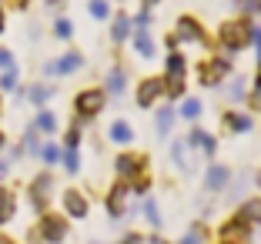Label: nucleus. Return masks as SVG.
Masks as SVG:
<instances>
[{
    "instance_id": "obj_1",
    "label": "nucleus",
    "mask_w": 261,
    "mask_h": 244,
    "mask_svg": "<svg viewBox=\"0 0 261 244\" xmlns=\"http://www.w3.org/2000/svg\"><path fill=\"white\" fill-rule=\"evenodd\" d=\"M251 23L248 20H228L221 27V44L228 47V50H245L248 44H251Z\"/></svg>"
},
{
    "instance_id": "obj_2",
    "label": "nucleus",
    "mask_w": 261,
    "mask_h": 244,
    "mask_svg": "<svg viewBox=\"0 0 261 244\" xmlns=\"http://www.w3.org/2000/svg\"><path fill=\"white\" fill-rule=\"evenodd\" d=\"M104 107V91L100 87H87V91H81L74 97V111L81 121H87V117H97V111Z\"/></svg>"
},
{
    "instance_id": "obj_3",
    "label": "nucleus",
    "mask_w": 261,
    "mask_h": 244,
    "mask_svg": "<svg viewBox=\"0 0 261 244\" xmlns=\"http://www.w3.org/2000/svg\"><path fill=\"white\" fill-rule=\"evenodd\" d=\"M37 234L44 237L47 244H61L64 237H67V218H61V214H40V228Z\"/></svg>"
},
{
    "instance_id": "obj_4",
    "label": "nucleus",
    "mask_w": 261,
    "mask_h": 244,
    "mask_svg": "<svg viewBox=\"0 0 261 244\" xmlns=\"http://www.w3.org/2000/svg\"><path fill=\"white\" fill-rule=\"evenodd\" d=\"M50 194H54V177L50 174H37L31 181V204H34V211H47Z\"/></svg>"
},
{
    "instance_id": "obj_5",
    "label": "nucleus",
    "mask_w": 261,
    "mask_h": 244,
    "mask_svg": "<svg viewBox=\"0 0 261 244\" xmlns=\"http://www.w3.org/2000/svg\"><path fill=\"white\" fill-rule=\"evenodd\" d=\"M84 67V53H77V50H67L61 57V61H50L44 64V74H54V77H64V74H74V70Z\"/></svg>"
},
{
    "instance_id": "obj_6",
    "label": "nucleus",
    "mask_w": 261,
    "mask_h": 244,
    "mask_svg": "<svg viewBox=\"0 0 261 244\" xmlns=\"http://www.w3.org/2000/svg\"><path fill=\"white\" fill-rule=\"evenodd\" d=\"M117 174H121V181H138V177H144V157H138V154H121V157L114 160Z\"/></svg>"
},
{
    "instance_id": "obj_7",
    "label": "nucleus",
    "mask_w": 261,
    "mask_h": 244,
    "mask_svg": "<svg viewBox=\"0 0 261 244\" xmlns=\"http://www.w3.org/2000/svg\"><path fill=\"white\" fill-rule=\"evenodd\" d=\"M164 87H168V84H164V77H151V80H144V84L138 87V104L141 107H151L154 100L164 94Z\"/></svg>"
},
{
    "instance_id": "obj_8",
    "label": "nucleus",
    "mask_w": 261,
    "mask_h": 244,
    "mask_svg": "<svg viewBox=\"0 0 261 244\" xmlns=\"http://www.w3.org/2000/svg\"><path fill=\"white\" fill-rule=\"evenodd\" d=\"M64 211H67V218H87V198L77 187H67L64 191Z\"/></svg>"
},
{
    "instance_id": "obj_9",
    "label": "nucleus",
    "mask_w": 261,
    "mask_h": 244,
    "mask_svg": "<svg viewBox=\"0 0 261 244\" xmlns=\"http://www.w3.org/2000/svg\"><path fill=\"white\" fill-rule=\"evenodd\" d=\"M14 214H17V194L0 184V224L14 221Z\"/></svg>"
},
{
    "instance_id": "obj_10",
    "label": "nucleus",
    "mask_w": 261,
    "mask_h": 244,
    "mask_svg": "<svg viewBox=\"0 0 261 244\" xmlns=\"http://www.w3.org/2000/svg\"><path fill=\"white\" fill-rule=\"evenodd\" d=\"M228 168H224V164H211V168H207V177H204V187L207 191H221L224 184H228Z\"/></svg>"
},
{
    "instance_id": "obj_11",
    "label": "nucleus",
    "mask_w": 261,
    "mask_h": 244,
    "mask_svg": "<svg viewBox=\"0 0 261 244\" xmlns=\"http://www.w3.org/2000/svg\"><path fill=\"white\" fill-rule=\"evenodd\" d=\"M124 198H127V184H114L111 187V194H108V211H111V218H121V211H124Z\"/></svg>"
},
{
    "instance_id": "obj_12",
    "label": "nucleus",
    "mask_w": 261,
    "mask_h": 244,
    "mask_svg": "<svg viewBox=\"0 0 261 244\" xmlns=\"http://www.w3.org/2000/svg\"><path fill=\"white\" fill-rule=\"evenodd\" d=\"M228 74V61H211L207 67H201V84H218Z\"/></svg>"
},
{
    "instance_id": "obj_13",
    "label": "nucleus",
    "mask_w": 261,
    "mask_h": 244,
    "mask_svg": "<svg viewBox=\"0 0 261 244\" xmlns=\"http://www.w3.org/2000/svg\"><path fill=\"white\" fill-rule=\"evenodd\" d=\"M23 97L31 100V104H37V107H44L47 100L54 97V87L50 84H34V87H27V91H23Z\"/></svg>"
},
{
    "instance_id": "obj_14",
    "label": "nucleus",
    "mask_w": 261,
    "mask_h": 244,
    "mask_svg": "<svg viewBox=\"0 0 261 244\" xmlns=\"http://www.w3.org/2000/svg\"><path fill=\"white\" fill-rule=\"evenodd\" d=\"M177 40H204V34H201V27L191 17H181L177 20Z\"/></svg>"
},
{
    "instance_id": "obj_15",
    "label": "nucleus",
    "mask_w": 261,
    "mask_h": 244,
    "mask_svg": "<svg viewBox=\"0 0 261 244\" xmlns=\"http://www.w3.org/2000/svg\"><path fill=\"white\" fill-rule=\"evenodd\" d=\"M34 127H37L40 134H54V130H57V117H54V111H47V107H37Z\"/></svg>"
},
{
    "instance_id": "obj_16",
    "label": "nucleus",
    "mask_w": 261,
    "mask_h": 244,
    "mask_svg": "<svg viewBox=\"0 0 261 244\" xmlns=\"http://www.w3.org/2000/svg\"><path fill=\"white\" fill-rule=\"evenodd\" d=\"M221 237H224V241H245V237H248V224L241 221V218H234V221H228L221 228Z\"/></svg>"
},
{
    "instance_id": "obj_17",
    "label": "nucleus",
    "mask_w": 261,
    "mask_h": 244,
    "mask_svg": "<svg viewBox=\"0 0 261 244\" xmlns=\"http://www.w3.org/2000/svg\"><path fill=\"white\" fill-rule=\"evenodd\" d=\"M108 134H111V141H114V144H130V141H134V130H130L127 121H114Z\"/></svg>"
},
{
    "instance_id": "obj_18",
    "label": "nucleus",
    "mask_w": 261,
    "mask_h": 244,
    "mask_svg": "<svg viewBox=\"0 0 261 244\" xmlns=\"http://www.w3.org/2000/svg\"><path fill=\"white\" fill-rule=\"evenodd\" d=\"M238 218H241L245 224H261V198H254V201H248V204H241Z\"/></svg>"
},
{
    "instance_id": "obj_19",
    "label": "nucleus",
    "mask_w": 261,
    "mask_h": 244,
    "mask_svg": "<svg viewBox=\"0 0 261 244\" xmlns=\"http://www.w3.org/2000/svg\"><path fill=\"white\" fill-rule=\"evenodd\" d=\"M191 147H201L204 154H215V138L211 134H204V130H191Z\"/></svg>"
},
{
    "instance_id": "obj_20",
    "label": "nucleus",
    "mask_w": 261,
    "mask_h": 244,
    "mask_svg": "<svg viewBox=\"0 0 261 244\" xmlns=\"http://www.w3.org/2000/svg\"><path fill=\"white\" fill-rule=\"evenodd\" d=\"M61 164L67 168V174H77V171H81V154H77V147H64L61 151Z\"/></svg>"
},
{
    "instance_id": "obj_21",
    "label": "nucleus",
    "mask_w": 261,
    "mask_h": 244,
    "mask_svg": "<svg viewBox=\"0 0 261 244\" xmlns=\"http://www.w3.org/2000/svg\"><path fill=\"white\" fill-rule=\"evenodd\" d=\"M111 37L117 40V44H121L124 37H130V17H114V23H111Z\"/></svg>"
},
{
    "instance_id": "obj_22",
    "label": "nucleus",
    "mask_w": 261,
    "mask_h": 244,
    "mask_svg": "<svg viewBox=\"0 0 261 244\" xmlns=\"http://www.w3.org/2000/svg\"><path fill=\"white\" fill-rule=\"evenodd\" d=\"M17 87H20V74H17V67H10V70H0V94L17 91Z\"/></svg>"
},
{
    "instance_id": "obj_23",
    "label": "nucleus",
    "mask_w": 261,
    "mask_h": 244,
    "mask_svg": "<svg viewBox=\"0 0 261 244\" xmlns=\"http://www.w3.org/2000/svg\"><path fill=\"white\" fill-rule=\"evenodd\" d=\"M134 47H138V53H141V57H147V61L154 57V40H151V34L138 31V34H134Z\"/></svg>"
},
{
    "instance_id": "obj_24",
    "label": "nucleus",
    "mask_w": 261,
    "mask_h": 244,
    "mask_svg": "<svg viewBox=\"0 0 261 244\" xmlns=\"http://www.w3.org/2000/svg\"><path fill=\"white\" fill-rule=\"evenodd\" d=\"M23 151H27V154H40V130L37 127H34V124H31V127H27V134H23Z\"/></svg>"
},
{
    "instance_id": "obj_25",
    "label": "nucleus",
    "mask_w": 261,
    "mask_h": 244,
    "mask_svg": "<svg viewBox=\"0 0 261 244\" xmlns=\"http://www.w3.org/2000/svg\"><path fill=\"white\" fill-rule=\"evenodd\" d=\"M224 127H228V130H241V134H245V130H251V121H248L245 114H231V111H228V114H224Z\"/></svg>"
},
{
    "instance_id": "obj_26",
    "label": "nucleus",
    "mask_w": 261,
    "mask_h": 244,
    "mask_svg": "<svg viewBox=\"0 0 261 244\" xmlns=\"http://www.w3.org/2000/svg\"><path fill=\"white\" fill-rule=\"evenodd\" d=\"M37 157H44V164H61V147H57L54 141H47V144H40Z\"/></svg>"
},
{
    "instance_id": "obj_27",
    "label": "nucleus",
    "mask_w": 261,
    "mask_h": 244,
    "mask_svg": "<svg viewBox=\"0 0 261 244\" xmlns=\"http://www.w3.org/2000/svg\"><path fill=\"white\" fill-rule=\"evenodd\" d=\"M87 10H91L94 20H108V17H111V4H108V0H91Z\"/></svg>"
},
{
    "instance_id": "obj_28",
    "label": "nucleus",
    "mask_w": 261,
    "mask_h": 244,
    "mask_svg": "<svg viewBox=\"0 0 261 244\" xmlns=\"http://www.w3.org/2000/svg\"><path fill=\"white\" fill-rule=\"evenodd\" d=\"M124 80H127V77H124V70L114 67V70L108 74V91H111V94H124Z\"/></svg>"
},
{
    "instance_id": "obj_29",
    "label": "nucleus",
    "mask_w": 261,
    "mask_h": 244,
    "mask_svg": "<svg viewBox=\"0 0 261 244\" xmlns=\"http://www.w3.org/2000/svg\"><path fill=\"white\" fill-rule=\"evenodd\" d=\"M171 77H185V57L181 53H171L168 57V80Z\"/></svg>"
},
{
    "instance_id": "obj_30",
    "label": "nucleus",
    "mask_w": 261,
    "mask_h": 244,
    "mask_svg": "<svg viewBox=\"0 0 261 244\" xmlns=\"http://www.w3.org/2000/svg\"><path fill=\"white\" fill-rule=\"evenodd\" d=\"M70 34H74V23H70L67 17L54 20V37H61V40H70Z\"/></svg>"
},
{
    "instance_id": "obj_31",
    "label": "nucleus",
    "mask_w": 261,
    "mask_h": 244,
    "mask_svg": "<svg viewBox=\"0 0 261 244\" xmlns=\"http://www.w3.org/2000/svg\"><path fill=\"white\" fill-rule=\"evenodd\" d=\"M171 121H174V111H158V130H161V134L171 130Z\"/></svg>"
},
{
    "instance_id": "obj_32",
    "label": "nucleus",
    "mask_w": 261,
    "mask_h": 244,
    "mask_svg": "<svg viewBox=\"0 0 261 244\" xmlns=\"http://www.w3.org/2000/svg\"><path fill=\"white\" fill-rule=\"evenodd\" d=\"M171 157L177 160V168H188V147H185V144H174V151H171Z\"/></svg>"
},
{
    "instance_id": "obj_33",
    "label": "nucleus",
    "mask_w": 261,
    "mask_h": 244,
    "mask_svg": "<svg viewBox=\"0 0 261 244\" xmlns=\"http://www.w3.org/2000/svg\"><path fill=\"white\" fill-rule=\"evenodd\" d=\"M64 144H67V147H77V144H81V124H74V127L67 130V138H64Z\"/></svg>"
},
{
    "instance_id": "obj_34",
    "label": "nucleus",
    "mask_w": 261,
    "mask_h": 244,
    "mask_svg": "<svg viewBox=\"0 0 261 244\" xmlns=\"http://www.w3.org/2000/svg\"><path fill=\"white\" fill-rule=\"evenodd\" d=\"M10 67H17V64H14V53H10L7 47H0V70H10Z\"/></svg>"
},
{
    "instance_id": "obj_35",
    "label": "nucleus",
    "mask_w": 261,
    "mask_h": 244,
    "mask_svg": "<svg viewBox=\"0 0 261 244\" xmlns=\"http://www.w3.org/2000/svg\"><path fill=\"white\" fill-rule=\"evenodd\" d=\"M181 114H185V117H198V114H201V104H198V100H185Z\"/></svg>"
},
{
    "instance_id": "obj_36",
    "label": "nucleus",
    "mask_w": 261,
    "mask_h": 244,
    "mask_svg": "<svg viewBox=\"0 0 261 244\" xmlns=\"http://www.w3.org/2000/svg\"><path fill=\"white\" fill-rule=\"evenodd\" d=\"M144 214H147V221H151V224H161V218H158V204H154L151 198H147V204H144Z\"/></svg>"
},
{
    "instance_id": "obj_37",
    "label": "nucleus",
    "mask_w": 261,
    "mask_h": 244,
    "mask_svg": "<svg viewBox=\"0 0 261 244\" xmlns=\"http://www.w3.org/2000/svg\"><path fill=\"white\" fill-rule=\"evenodd\" d=\"M231 97H234V100L245 97V80H234V84H231Z\"/></svg>"
},
{
    "instance_id": "obj_38",
    "label": "nucleus",
    "mask_w": 261,
    "mask_h": 244,
    "mask_svg": "<svg viewBox=\"0 0 261 244\" xmlns=\"http://www.w3.org/2000/svg\"><path fill=\"white\" fill-rule=\"evenodd\" d=\"M251 100H254V107L261 111V77H254V94H251Z\"/></svg>"
},
{
    "instance_id": "obj_39",
    "label": "nucleus",
    "mask_w": 261,
    "mask_h": 244,
    "mask_svg": "<svg viewBox=\"0 0 261 244\" xmlns=\"http://www.w3.org/2000/svg\"><path fill=\"white\" fill-rule=\"evenodd\" d=\"M251 40L258 44V64H261V27H254V31H251Z\"/></svg>"
},
{
    "instance_id": "obj_40",
    "label": "nucleus",
    "mask_w": 261,
    "mask_h": 244,
    "mask_svg": "<svg viewBox=\"0 0 261 244\" xmlns=\"http://www.w3.org/2000/svg\"><path fill=\"white\" fill-rule=\"evenodd\" d=\"M241 7L245 10H261V0H241Z\"/></svg>"
},
{
    "instance_id": "obj_41",
    "label": "nucleus",
    "mask_w": 261,
    "mask_h": 244,
    "mask_svg": "<svg viewBox=\"0 0 261 244\" xmlns=\"http://www.w3.org/2000/svg\"><path fill=\"white\" fill-rule=\"evenodd\" d=\"M7 174H10V160H4V157H0V181H4Z\"/></svg>"
},
{
    "instance_id": "obj_42",
    "label": "nucleus",
    "mask_w": 261,
    "mask_h": 244,
    "mask_svg": "<svg viewBox=\"0 0 261 244\" xmlns=\"http://www.w3.org/2000/svg\"><path fill=\"white\" fill-rule=\"evenodd\" d=\"M4 27H7V14H4V4H0V34H4Z\"/></svg>"
},
{
    "instance_id": "obj_43",
    "label": "nucleus",
    "mask_w": 261,
    "mask_h": 244,
    "mask_svg": "<svg viewBox=\"0 0 261 244\" xmlns=\"http://www.w3.org/2000/svg\"><path fill=\"white\" fill-rule=\"evenodd\" d=\"M181 244H198V231H191V234H188V237H185Z\"/></svg>"
},
{
    "instance_id": "obj_44",
    "label": "nucleus",
    "mask_w": 261,
    "mask_h": 244,
    "mask_svg": "<svg viewBox=\"0 0 261 244\" xmlns=\"http://www.w3.org/2000/svg\"><path fill=\"white\" fill-rule=\"evenodd\" d=\"M121 244H141V237H138V234H127V237H124Z\"/></svg>"
},
{
    "instance_id": "obj_45",
    "label": "nucleus",
    "mask_w": 261,
    "mask_h": 244,
    "mask_svg": "<svg viewBox=\"0 0 261 244\" xmlns=\"http://www.w3.org/2000/svg\"><path fill=\"white\" fill-rule=\"evenodd\" d=\"M4 147H7V134H4V130H0V151H4Z\"/></svg>"
},
{
    "instance_id": "obj_46",
    "label": "nucleus",
    "mask_w": 261,
    "mask_h": 244,
    "mask_svg": "<svg viewBox=\"0 0 261 244\" xmlns=\"http://www.w3.org/2000/svg\"><path fill=\"white\" fill-rule=\"evenodd\" d=\"M44 4H47V7H61L64 0H44Z\"/></svg>"
},
{
    "instance_id": "obj_47",
    "label": "nucleus",
    "mask_w": 261,
    "mask_h": 244,
    "mask_svg": "<svg viewBox=\"0 0 261 244\" xmlns=\"http://www.w3.org/2000/svg\"><path fill=\"white\" fill-rule=\"evenodd\" d=\"M0 244H14V237H7V234H0Z\"/></svg>"
},
{
    "instance_id": "obj_48",
    "label": "nucleus",
    "mask_w": 261,
    "mask_h": 244,
    "mask_svg": "<svg viewBox=\"0 0 261 244\" xmlns=\"http://www.w3.org/2000/svg\"><path fill=\"white\" fill-rule=\"evenodd\" d=\"M27 4H31V0H14V7H27Z\"/></svg>"
},
{
    "instance_id": "obj_49",
    "label": "nucleus",
    "mask_w": 261,
    "mask_h": 244,
    "mask_svg": "<svg viewBox=\"0 0 261 244\" xmlns=\"http://www.w3.org/2000/svg\"><path fill=\"white\" fill-rule=\"evenodd\" d=\"M0 117H4V94H0Z\"/></svg>"
},
{
    "instance_id": "obj_50",
    "label": "nucleus",
    "mask_w": 261,
    "mask_h": 244,
    "mask_svg": "<svg viewBox=\"0 0 261 244\" xmlns=\"http://www.w3.org/2000/svg\"><path fill=\"white\" fill-rule=\"evenodd\" d=\"M151 4H158V0H144V7H151Z\"/></svg>"
}]
</instances>
